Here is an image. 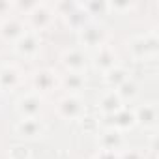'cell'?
I'll use <instances>...</instances> for the list:
<instances>
[{
	"label": "cell",
	"instance_id": "21",
	"mask_svg": "<svg viewBox=\"0 0 159 159\" xmlns=\"http://www.w3.org/2000/svg\"><path fill=\"white\" fill-rule=\"evenodd\" d=\"M8 157L10 159H30V150L25 144H15V146L10 148Z\"/></svg>",
	"mask_w": 159,
	"mask_h": 159
},
{
	"label": "cell",
	"instance_id": "12",
	"mask_svg": "<svg viewBox=\"0 0 159 159\" xmlns=\"http://www.w3.org/2000/svg\"><path fill=\"white\" fill-rule=\"evenodd\" d=\"M98 146L99 150H111V152H120L124 148V135L118 129H103L98 133Z\"/></svg>",
	"mask_w": 159,
	"mask_h": 159
},
{
	"label": "cell",
	"instance_id": "19",
	"mask_svg": "<svg viewBox=\"0 0 159 159\" xmlns=\"http://www.w3.org/2000/svg\"><path fill=\"white\" fill-rule=\"evenodd\" d=\"M116 94H118V98L122 99V101H131V99H135L137 96H139V84L133 81V79L129 77L127 81H124L116 90H114Z\"/></svg>",
	"mask_w": 159,
	"mask_h": 159
},
{
	"label": "cell",
	"instance_id": "16",
	"mask_svg": "<svg viewBox=\"0 0 159 159\" xmlns=\"http://www.w3.org/2000/svg\"><path fill=\"white\" fill-rule=\"evenodd\" d=\"M19 69L15 66H2L0 67V90H13L19 84Z\"/></svg>",
	"mask_w": 159,
	"mask_h": 159
},
{
	"label": "cell",
	"instance_id": "3",
	"mask_svg": "<svg viewBox=\"0 0 159 159\" xmlns=\"http://www.w3.org/2000/svg\"><path fill=\"white\" fill-rule=\"evenodd\" d=\"M41 105H43L41 96L36 92H28L15 101V109H17L21 118H39Z\"/></svg>",
	"mask_w": 159,
	"mask_h": 159
},
{
	"label": "cell",
	"instance_id": "14",
	"mask_svg": "<svg viewBox=\"0 0 159 159\" xmlns=\"http://www.w3.org/2000/svg\"><path fill=\"white\" fill-rule=\"evenodd\" d=\"M122 107H124V101L118 98V94H116L114 90L105 92V94L99 98V101H98V109L101 111V114H103V116L114 114V112H118Z\"/></svg>",
	"mask_w": 159,
	"mask_h": 159
},
{
	"label": "cell",
	"instance_id": "2",
	"mask_svg": "<svg viewBox=\"0 0 159 159\" xmlns=\"http://www.w3.org/2000/svg\"><path fill=\"white\" fill-rule=\"evenodd\" d=\"M105 39H107V30L99 23L90 21L83 28H79V41L86 49H99L101 45H105Z\"/></svg>",
	"mask_w": 159,
	"mask_h": 159
},
{
	"label": "cell",
	"instance_id": "10",
	"mask_svg": "<svg viewBox=\"0 0 159 159\" xmlns=\"http://www.w3.org/2000/svg\"><path fill=\"white\" fill-rule=\"evenodd\" d=\"M58 84V77L52 69H38L32 75V86L36 90V94H47L51 92L54 86Z\"/></svg>",
	"mask_w": 159,
	"mask_h": 159
},
{
	"label": "cell",
	"instance_id": "7",
	"mask_svg": "<svg viewBox=\"0 0 159 159\" xmlns=\"http://www.w3.org/2000/svg\"><path fill=\"white\" fill-rule=\"evenodd\" d=\"M25 32H26V26H25L23 19L17 17V15H10V17H6L2 23H0V36H2L6 41H13L15 43Z\"/></svg>",
	"mask_w": 159,
	"mask_h": 159
},
{
	"label": "cell",
	"instance_id": "17",
	"mask_svg": "<svg viewBox=\"0 0 159 159\" xmlns=\"http://www.w3.org/2000/svg\"><path fill=\"white\" fill-rule=\"evenodd\" d=\"M105 83H107V86H111L112 90H116L124 81H127L129 79V71L125 69V67H122V66H114V67H111L109 71H105Z\"/></svg>",
	"mask_w": 159,
	"mask_h": 159
},
{
	"label": "cell",
	"instance_id": "5",
	"mask_svg": "<svg viewBox=\"0 0 159 159\" xmlns=\"http://www.w3.org/2000/svg\"><path fill=\"white\" fill-rule=\"evenodd\" d=\"M39 34L34 30H26L17 41H15V52L23 58H34L39 51Z\"/></svg>",
	"mask_w": 159,
	"mask_h": 159
},
{
	"label": "cell",
	"instance_id": "4",
	"mask_svg": "<svg viewBox=\"0 0 159 159\" xmlns=\"http://www.w3.org/2000/svg\"><path fill=\"white\" fill-rule=\"evenodd\" d=\"M58 114L66 120H81L84 116V103L79 96L67 94L58 101Z\"/></svg>",
	"mask_w": 159,
	"mask_h": 159
},
{
	"label": "cell",
	"instance_id": "15",
	"mask_svg": "<svg viewBox=\"0 0 159 159\" xmlns=\"http://www.w3.org/2000/svg\"><path fill=\"white\" fill-rule=\"evenodd\" d=\"M69 94L77 96V92H81L84 86H86V79L83 73H75V71H66V75L60 77V81H58Z\"/></svg>",
	"mask_w": 159,
	"mask_h": 159
},
{
	"label": "cell",
	"instance_id": "8",
	"mask_svg": "<svg viewBox=\"0 0 159 159\" xmlns=\"http://www.w3.org/2000/svg\"><path fill=\"white\" fill-rule=\"evenodd\" d=\"M52 23V10L47 6V4H36V8L28 13V25H30V30L34 32H39L43 28H47L49 25Z\"/></svg>",
	"mask_w": 159,
	"mask_h": 159
},
{
	"label": "cell",
	"instance_id": "13",
	"mask_svg": "<svg viewBox=\"0 0 159 159\" xmlns=\"http://www.w3.org/2000/svg\"><path fill=\"white\" fill-rule=\"evenodd\" d=\"M92 64L96 69H101L103 73L109 71L111 67L116 66V52L111 45H101L99 49L94 51V56H92Z\"/></svg>",
	"mask_w": 159,
	"mask_h": 159
},
{
	"label": "cell",
	"instance_id": "6",
	"mask_svg": "<svg viewBox=\"0 0 159 159\" xmlns=\"http://www.w3.org/2000/svg\"><path fill=\"white\" fill-rule=\"evenodd\" d=\"M62 64L67 71H75V73H83L86 69V64H88V56L84 52V49L81 47H73V49H67L64 51L62 54Z\"/></svg>",
	"mask_w": 159,
	"mask_h": 159
},
{
	"label": "cell",
	"instance_id": "20",
	"mask_svg": "<svg viewBox=\"0 0 159 159\" xmlns=\"http://www.w3.org/2000/svg\"><path fill=\"white\" fill-rule=\"evenodd\" d=\"M83 10L92 17V15H99V13H105L107 10H111L109 2H103V0H90V2H84L81 4Z\"/></svg>",
	"mask_w": 159,
	"mask_h": 159
},
{
	"label": "cell",
	"instance_id": "1",
	"mask_svg": "<svg viewBox=\"0 0 159 159\" xmlns=\"http://www.w3.org/2000/svg\"><path fill=\"white\" fill-rule=\"evenodd\" d=\"M157 49H159V38H157L155 30H150L146 34H139V36L131 38V41H129V51H131L133 58H137V60L155 56Z\"/></svg>",
	"mask_w": 159,
	"mask_h": 159
},
{
	"label": "cell",
	"instance_id": "18",
	"mask_svg": "<svg viewBox=\"0 0 159 159\" xmlns=\"http://www.w3.org/2000/svg\"><path fill=\"white\" fill-rule=\"evenodd\" d=\"M64 17H66V19H67V23H69L73 28H77V30H79V28H83L86 23H90V15L83 10V6H81V4H77V6H75L67 15H64Z\"/></svg>",
	"mask_w": 159,
	"mask_h": 159
},
{
	"label": "cell",
	"instance_id": "11",
	"mask_svg": "<svg viewBox=\"0 0 159 159\" xmlns=\"http://www.w3.org/2000/svg\"><path fill=\"white\" fill-rule=\"evenodd\" d=\"M133 114H135L137 125H140L144 129H153L157 125V107H155V103L139 105L137 109H133Z\"/></svg>",
	"mask_w": 159,
	"mask_h": 159
},
{
	"label": "cell",
	"instance_id": "24",
	"mask_svg": "<svg viewBox=\"0 0 159 159\" xmlns=\"http://www.w3.org/2000/svg\"><path fill=\"white\" fill-rule=\"evenodd\" d=\"M13 10V4L8 2V0H0V15H6Z\"/></svg>",
	"mask_w": 159,
	"mask_h": 159
},
{
	"label": "cell",
	"instance_id": "23",
	"mask_svg": "<svg viewBox=\"0 0 159 159\" xmlns=\"http://www.w3.org/2000/svg\"><path fill=\"white\" fill-rule=\"evenodd\" d=\"M98 159H120V152H111V150H99Z\"/></svg>",
	"mask_w": 159,
	"mask_h": 159
},
{
	"label": "cell",
	"instance_id": "9",
	"mask_svg": "<svg viewBox=\"0 0 159 159\" xmlns=\"http://www.w3.org/2000/svg\"><path fill=\"white\" fill-rule=\"evenodd\" d=\"M43 131H45V125L39 118H21L15 125V133L21 139H26V140L41 137Z\"/></svg>",
	"mask_w": 159,
	"mask_h": 159
},
{
	"label": "cell",
	"instance_id": "22",
	"mask_svg": "<svg viewBox=\"0 0 159 159\" xmlns=\"http://www.w3.org/2000/svg\"><path fill=\"white\" fill-rule=\"evenodd\" d=\"M120 159H144L142 153L139 150H133V148H127L124 152H120Z\"/></svg>",
	"mask_w": 159,
	"mask_h": 159
}]
</instances>
